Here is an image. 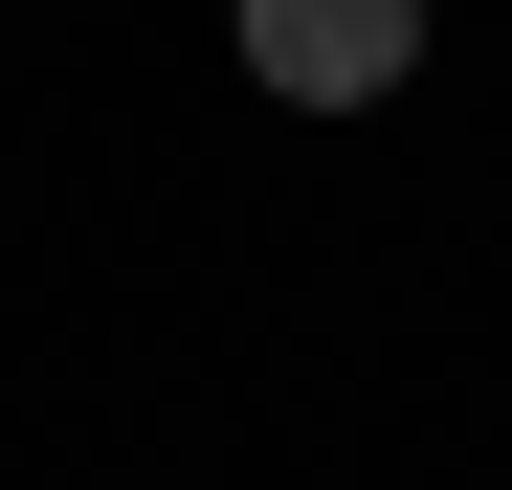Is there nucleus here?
I'll use <instances>...</instances> for the list:
<instances>
[{
    "mask_svg": "<svg viewBox=\"0 0 512 490\" xmlns=\"http://www.w3.org/2000/svg\"><path fill=\"white\" fill-rule=\"evenodd\" d=\"M423 67V0H245V90H290V112H379Z\"/></svg>",
    "mask_w": 512,
    "mask_h": 490,
    "instance_id": "obj_1",
    "label": "nucleus"
}]
</instances>
